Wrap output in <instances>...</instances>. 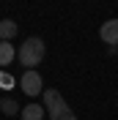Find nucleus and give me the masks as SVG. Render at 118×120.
Segmentation results:
<instances>
[{
    "mask_svg": "<svg viewBox=\"0 0 118 120\" xmlns=\"http://www.w3.org/2000/svg\"><path fill=\"white\" fill-rule=\"evenodd\" d=\"M44 52H47L44 41L33 36V38H28V41H25L19 49H17V60H19V63H22V66L30 71V68H36L38 63L44 60Z\"/></svg>",
    "mask_w": 118,
    "mask_h": 120,
    "instance_id": "f257e3e1",
    "label": "nucleus"
},
{
    "mask_svg": "<svg viewBox=\"0 0 118 120\" xmlns=\"http://www.w3.org/2000/svg\"><path fill=\"white\" fill-rule=\"evenodd\" d=\"M19 87H22L25 96H41L44 93V82H41V74H36L33 68L25 71L22 79H19Z\"/></svg>",
    "mask_w": 118,
    "mask_h": 120,
    "instance_id": "f03ea898",
    "label": "nucleus"
},
{
    "mask_svg": "<svg viewBox=\"0 0 118 120\" xmlns=\"http://www.w3.org/2000/svg\"><path fill=\"white\" fill-rule=\"evenodd\" d=\"M44 106H47V112H50V117H58V115H63L69 109V104L63 101V96H60L58 90H44Z\"/></svg>",
    "mask_w": 118,
    "mask_h": 120,
    "instance_id": "7ed1b4c3",
    "label": "nucleus"
},
{
    "mask_svg": "<svg viewBox=\"0 0 118 120\" xmlns=\"http://www.w3.org/2000/svg\"><path fill=\"white\" fill-rule=\"evenodd\" d=\"M99 36H102L104 44L118 46V19H107V22L99 27Z\"/></svg>",
    "mask_w": 118,
    "mask_h": 120,
    "instance_id": "20e7f679",
    "label": "nucleus"
},
{
    "mask_svg": "<svg viewBox=\"0 0 118 120\" xmlns=\"http://www.w3.org/2000/svg\"><path fill=\"white\" fill-rule=\"evenodd\" d=\"M17 33H19V27H17L14 19H3L0 22V41H11Z\"/></svg>",
    "mask_w": 118,
    "mask_h": 120,
    "instance_id": "39448f33",
    "label": "nucleus"
},
{
    "mask_svg": "<svg viewBox=\"0 0 118 120\" xmlns=\"http://www.w3.org/2000/svg\"><path fill=\"white\" fill-rule=\"evenodd\" d=\"M17 57V49L11 46V41H0V66H8Z\"/></svg>",
    "mask_w": 118,
    "mask_h": 120,
    "instance_id": "423d86ee",
    "label": "nucleus"
},
{
    "mask_svg": "<svg viewBox=\"0 0 118 120\" xmlns=\"http://www.w3.org/2000/svg\"><path fill=\"white\" fill-rule=\"evenodd\" d=\"M44 117V106L41 104H28L22 109V120H41Z\"/></svg>",
    "mask_w": 118,
    "mask_h": 120,
    "instance_id": "0eeeda50",
    "label": "nucleus"
},
{
    "mask_svg": "<svg viewBox=\"0 0 118 120\" xmlns=\"http://www.w3.org/2000/svg\"><path fill=\"white\" fill-rule=\"evenodd\" d=\"M0 109H3L6 115H14L17 109H19V106H17L14 101H11V98H3V101H0Z\"/></svg>",
    "mask_w": 118,
    "mask_h": 120,
    "instance_id": "6e6552de",
    "label": "nucleus"
},
{
    "mask_svg": "<svg viewBox=\"0 0 118 120\" xmlns=\"http://www.w3.org/2000/svg\"><path fill=\"white\" fill-rule=\"evenodd\" d=\"M0 87H8V90H11V87H14V79H11L8 74H0Z\"/></svg>",
    "mask_w": 118,
    "mask_h": 120,
    "instance_id": "1a4fd4ad",
    "label": "nucleus"
},
{
    "mask_svg": "<svg viewBox=\"0 0 118 120\" xmlns=\"http://www.w3.org/2000/svg\"><path fill=\"white\" fill-rule=\"evenodd\" d=\"M52 120H77V117H74V112H72V109H66L63 115H58V117H52Z\"/></svg>",
    "mask_w": 118,
    "mask_h": 120,
    "instance_id": "9d476101",
    "label": "nucleus"
},
{
    "mask_svg": "<svg viewBox=\"0 0 118 120\" xmlns=\"http://www.w3.org/2000/svg\"><path fill=\"white\" fill-rule=\"evenodd\" d=\"M0 101H3V98H0Z\"/></svg>",
    "mask_w": 118,
    "mask_h": 120,
    "instance_id": "9b49d317",
    "label": "nucleus"
}]
</instances>
